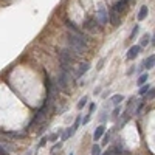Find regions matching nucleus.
Listing matches in <instances>:
<instances>
[{"label": "nucleus", "mask_w": 155, "mask_h": 155, "mask_svg": "<svg viewBox=\"0 0 155 155\" xmlns=\"http://www.w3.org/2000/svg\"><path fill=\"white\" fill-rule=\"evenodd\" d=\"M138 31H140V27H138V25H135L134 30H132V33H130V39H134V37L138 34Z\"/></svg>", "instance_id": "nucleus-19"}, {"label": "nucleus", "mask_w": 155, "mask_h": 155, "mask_svg": "<svg viewBox=\"0 0 155 155\" xmlns=\"http://www.w3.org/2000/svg\"><path fill=\"white\" fill-rule=\"evenodd\" d=\"M147 12H149V9H147L146 5H144V6H141L140 11H138V20H144V19L147 17Z\"/></svg>", "instance_id": "nucleus-10"}, {"label": "nucleus", "mask_w": 155, "mask_h": 155, "mask_svg": "<svg viewBox=\"0 0 155 155\" xmlns=\"http://www.w3.org/2000/svg\"><path fill=\"white\" fill-rule=\"evenodd\" d=\"M143 65L149 70V68H153V65H155V54H152V56H149L146 61H144V64Z\"/></svg>", "instance_id": "nucleus-11"}, {"label": "nucleus", "mask_w": 155, "mask_h": 155, "mask_svg": "<svg viewBox=\"0 0 155 155\" xmlns=\"http://www.w3.org/2000/svg\"><path fill=\"white\" fill-rule=\"evenodd\" d=\"M92 155H101V147L98 144H93L92 147Z\"/></svg>", "instance_id": "nucleus-18"}, {"label": "nucleus", "mask_w": 155, "mask_h": 155, "mask_svg": "<svg viewBox=\"0 0 155 155\" xmlns=\"http://www.w3.org/2000/svg\"><path fill=\"white\" fill-rule=\"evenodd\" d=\"M104 134H106V126H104V124L98 126V127L95 129V132H93V140H95V141H96V140H101V137H104Z\"/></svg>", "instance_id": "nucleus-7"}, {"label": "nucleus", "mask_w": 155, "mask_h": 155, "mask_svg": "<svg viewBox=\"0 0 155 155\" xmlns=\"http://www.w3.org/2000/svg\"><path fill=\"white\" fill-rule=\"evenodd\" d=\"M82 123V120H81V116H78L76 118V121H74V124L71 126V130H73V134H76V130L79 129V124Z\"/></svg>", "instance_id": "nucleus-15"}, {"label": "nucleus", "mask_w": 155, "mask_h": 155, "mask_svg": "<svg viewBox=\"0 0 155 155\" xmlns=\"http://www.w3.org/2000/svg\"><path fill=\"white\" fill-rule=\"evenodd\" d=\"M123 99H124L123 95H113V96L110 98V102H112L113 106H120L121 102H123Z\"/></svg>", "instance_id": "nucleus-12"}, {"label": "nucleus", "mask_w": 155, "mask_h": 155, "mask_svg": "<svg viewBox=\"0 0 155 155\" xmlns=\"http://www.w3.org/2000/svg\"><path fill=\"white\" fill-rule=\"evenodd\" d=\"M61 147H62L61 144H54V146H53V149H51V150H53V153H56L58 150H61Z\"/></svg>", "instance_id": "nucleus-26"}, {"label": "nucleus", "mask_w": 155, "mask_h": 155, "mask_svg": "<svg viewBox=\"0 0 155 155\" xmlns=\"http://www.w3.org/2000/svg\"><path fill=\"white\" fill-rule=\"evenodd\" d=\"M152 96H155V90H152V88H150L149 92L146 93V99H150Z\"/></svg>", "instance_id": "nucleus-21"}, {"label": "nucleus", "mask_w": 155, "mask_h": 155, "mask_svg": "<svg viewBox=\"0 0 155 155\" xmlns=\"http://www.w3.org/2000/svg\"><path fill=\"white\" fill-rule=\"evenodd\" d=\"M87 101H88V98H87V96H84V98H81V101H79V102H78V109H79V110H81V109H82V107H84V106L87 104Z\"/></svg>", "instance_id": "nucleus-16"}, {"label": "nucleus", "mask_w": 155, "mask_h": 155, "mask_svg": "<svg viewBox=\"0 0 155 155\" xmlns=\"http://www.w3.org/2000/svg\"><path fill=\"white\" fill-rule=\"evenodd\" d=\"M150 44H152V45H155V36L152 37V41H150Z\"/></svg>", "instance_id": "nucleus-28"}, {"label": "nucleus", "mask_w": 155, "mask_h": 155, "mask_svg": "<svg viewBox=\"0 0 155 155\" xmlns=\"http://www.w3.org/2000/svg\"><path fill=\"white\" fill-rule=\"evenodd\" d=\"M96 20H98L99 25H106V23L109 22V12L102 8V6H99V9H98V12H96Z\"/></svg>", "instance_id": "nucleus-3"}, {"label": "nucleus", "mask_w": 155, "mask_h": 155, "mask_svg": "<svg viewBox=\"0 0 155 155\" xmlns=\"http://www.w3.org/2000/svg\"><path fill=\"white\" fill-rule=\"evenodd\" d=\"M68 71L67 70H62L61 71V74L58 76V85L61 87V88H65L67 87V82H68Z\"/></svg>", "instance_id": "nucleus-4"}, {"label": "nucleus", "mask_w": 155, "mask_h": 155, "mask_svg": "<svg viewBox=\"0 0 155 155\" xmlns=\"http://www.w3.org/2000/svg\"><path fill=\"white\" fill-rule=\"evenodd\" d=\"M109 22L113 25V27H118L121 23V12L116 11L115 8H112V11L109 12Z\"/></svg>", "instance_id": "nucleus-2"}, {"label": "nucleus", "mask_w": 155, "mask_h": 155, "mask_svg": "<svg viewBox=\"0 0 155 155\" xmlns=\"http://www.w3.org/2000/svg\"><path fill=\"white\" fill-rule=\"evenodd\" d=\"M134 71H135V68H134V67H132V68H129V70H127V74H132Z\"/></svg>", "instance_id": "nucleus-27"}, {"label": "nucleus", "mask_w": 155, "mask_h": 155, "mask_svg": "<svg viewBox=\"0 0 155 155\" xmlns=\"http://www.w3.org/2000/svg\"><path fill=\"white\" fill-rule=\"evenodd\" d=\"M67 41H68V48L74 51L76 54H82L84 50L87 48V37L81 33H68L67 34Z\"/></svg>", "instance_id": "nucleus-1"}, {"label": "nucleus", "mask_w": 155, "mask_h": 155, "mask_svg": "<svg viewBox=\"0 0 155 155\" xmlns=\"http://www.w3.org/2000/svg\"><path fill=\"white\" fill-rule=\"evenodd\" d=\"M149 90H150V87H149L147 84H146V85H141V87H140V95H146Z\"/></svg>", "instance_id": "nucleus-17"}, {"label": "nucleus", "mask_w": 155, "mask_h": 155, "mask_svg": "<svg viewBox=\"0 0 155 155\" xmlns=\"http://www.w3.org/2000/svg\"><path fill=\"white\" fill-rule=\"evenodd\" d=\"M127 3H129V0H120L118 3H116L113 8L116 9V11H120V12H123L126 8H127Z\"/></svg>", "instance_id": "nucleus-9"}, {"label": "nucleus", "mask_w": 155, "mask_h": 155, "mask_svg": "<svg viewBox=\"0 0 155 155\" xmlns=\"http://www.w3.org/2000/svg\"><path fill=\"white\" fill-rule=\"evenodd\" d=\"M90 70V64H87V62H84V64H79V68H78V71H76V76L78 78H81L84 73H87Z\"/></svg>", "instance_id": "nucleus-8"}, {"label": "nucleus", "mask_w": 155, "mask_h": 155, "mask_svg": "<svg viewBox=\"0 0 155 155\" xmlns=\"http://www.w3.org/2000/svg\"><path fill=\"white\" fill-rule=\"evenodd\" d=\"M147 78H149V76H147V73H143V74H141V76L138 78V81H137V82H138V85H140V87H141V85H144V84H146V81H147Z\"/></svg>", "instance_id": "nucleus-14"}, {"label": "nucleus", "mask_w": 155, "mask_h": 155, "mask_svg": "<svg viewBox=\"0 0 155 155\" xmlns=\"http://www.w3.org/2000/svg\"><path fill=\"white\" fill-rule=\"evenodd\" d=\"M106 155H112V153H110V152H107V153H106Z\"/></svg>", "instance_id": "nucleus-29"}, {"label": "nucleus", "mask_w": 155, "mask_h": 155, "mask_svg": "<svg viewBox=\"0 0 155 155\" xmlns=\"http://www.w3.org/2000/svg\"><path fill=\"white\" fill-rule=\"evenodd\" d=\"M110 140V134H104V138H102V144H107Z\"/></svg>", "instance_id": "nucleus-22"}, {"label": "nucleus", "mask_w": 155, "mask_h": 155, "mask_svg": "<svg viewBox=\"0 0 155 155\" xmlns=\"http://www.w3.org/2000/svg\"><path fill=\"white\" fill-rule=\"evenodd\" d=\"M82 27L84 28H87V30H90V31H95V30H98V20H96V17H88V19H85V22L82 23Z\"/></svg>", "instance_id": "nucleus-5"}, {"label": "nucleus", "mask_w": 155, "mask_h": 155, "mask_svg": "<svg viewBox=\"0 0 155 155\" xmlns=\"http://www.w3.org/2000/svg\"><path fill=\"white\" fill-rule=\"evenodd\" d=\"M70 155H73V153H70Z\"/></svg>", "instance_id": "nucleus-30"}, {"label": "nucleus", "mask_w": 155, "mask_h": 155, "mask_svg": "<svg viewBox=\"0 0 155 155\" xmlns=\"http://www.w3.org/2000/svg\"><path fill=\"white\" fill-rule=\"evenodd\" d=\"M90 118H92V112H88V113L85 115V118L82 120V124H87V123L90 121Z\"/></svg>", "instance_id": "nucleus-20"}, {"label": "nucleus", "mask_w": 155, "mask_h": 155, "mask_svg": "<svg viewBox=\"0 0 155 155\" xmlns=\"http://www.w3.org/2000/svg\"><path fill=\"white\" fill-rule=\"evenodd\" d=\"M140 51H141V47H140V45H134V47H130V48H129V51H127V59H129V61L135 59V58L140 54Z\"/></svg>", "instance_id": "nucleus-6"}, {"label": "nucleus", "mask_w": 155, "mask_h": 155, "mask_svg": "<svg viewBox=\"0 0 155 155\" xmlns=\"http://www.w3.org/2000/svg\"><path fill=\"white\" fill-rule=\"evenodd\" d=\"M118 115H120V107L116 106V109H115V112H113V115H112V118L115 120V118H116V116H118Z\"/></svg>", "instance_id": "nucleus-24"}, {"label": "nucleus", "mask_w": 155, "mask_h": 155, "mask_svg": "<svg viewBox=\"0 0 155 155\" xmlns=\"http://www.w3.org/2000/svg\"><path fill=\"white\" fill-rule=\"evenodd\" d=\"M47 141H48V137H44V138L41 140V143H39V146H37V147H42V146L47 143Z\"/></svg>", "instance_id": "nucleus-23"}, {"label": "nucleus", "mask_w": 155, "mask_h": 155, "mask_svg": "<svg viewBox=\"0 0 155 155\" xmlns=\"http://www.w3.org/2000/svg\"><path fill=\"white\" fill-rule=\"evenodd\" d=\"M150 34L149 33H146V34H143V37H141V41H140V44H141V47H146V45H149L150 44Z\"/></svg>", "instance_id": "nucleus-13"}, {"label": "nucleus", "mask_w": 155, "mask_h": 155, "mask_svg": "<svg viewBox=\"0 0 155 155\" xmlns=\"http://www.w3.org/2000/svg\"><path fill=\"white\" fill-rule=\"evenodd\" d=\"M0 155H8V150H6L2 144H0Z\"/></svg>", "instance_id": "nucleus-25"}]
</instances>
